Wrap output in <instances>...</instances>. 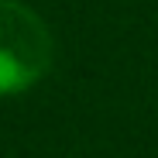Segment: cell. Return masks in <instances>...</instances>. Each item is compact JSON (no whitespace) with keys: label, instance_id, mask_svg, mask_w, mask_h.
<instances>
[{"label":"cell","instance_id":"obj_1","mask_svg":"<svg viewBox=\"0 0 158 158\" xmlns=\"http://www.w3.org/2000/svg\"><path fill=\"white\" fill-rule=\"evenodd\" d=\"M48 24L17 0H0V96L21 93L45 79L52 65Z\"/></svg>","mask_w":158,"mask_h":158}]
</instances>
